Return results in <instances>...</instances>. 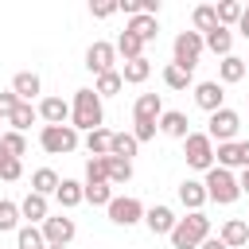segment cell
I'll list each match as a JSON object with an SVG mask.
<instances>
[{
	"mask_svg": "<svg viewBox=\"0 0 249 249\" xmlns=\"http://www.w3.org/2000/svg\"><path fill=\"white\" fill-rule=\"evenodd\" d=\"M206 237H210V218H206L202 210H191V214L179 218L175 230H171V245H175V249H198Z\"/></svg>",
	"mask_w": 249,
	"mask_h": 249,
	"instance_id": "obj_1",
	"label": "cell"
},
{
	"mask_svg": "<svg viewBox=\"0 0 249 249\" xmlns=\"http://www.w3.org/2000/svg\"><path fill=\"white\" fill-rule=\"evenodd\" d=\"M74 128H86V132H93V128H101V121H105V113H101V97H97V89H78L74 93Z\"/></svg>",
	"mask_w": 249,
	"mask_h": 249,
	"instance_id": "obj_2",
	"label": "cell"
},
{
	"mask_svg": "<svg viewBox=\"0 0 249 249\" xmlns=\"http://www.w3.org/2000/svg\"><path fill=\"white\" fill-rule=\"evenodd\" d=\"M202 47H206V43H202V35H198V31H179V35H175V66H179V70H187V74H195Z\"/></svg>",
	"mask_w": 249,
	"mask_h": 249,
	"instance_id": "obj_3",
	"label": "cell"
},
{
	"mask_svg": "<svg viewBox=\"0 0 249 249\" xmlns=\"http://www.w3.org/2000/svg\"><path fill=\"white\" fill-rule=\"evenodd\" d=\"M39 144H43L51 156L74 152V148H78V128H74V124H43V136H39Z\"/></svg>",
	"mask_w": 249,
	"mask_h": 249,
	"instance_id": "obj_4",
	"label": "cell"
},
{
	"mask_svg": "<svg viewBox=\"0 0 249 249\" xmlns=\"http://www.w3.org/2000/svg\"><path fill=\"white\" fill-rule=\"evenodd\" d=\"M183 156H187L191 167L210 171V167H214V140H210L206 132H191V136L183 140Z\"/></svg>",
	"mask_w": 249,
	"mask_h": 249,
	"instance_id": "obj_5",
	"label": "cell"
},
{
	"mask_svg": "<svg viewBox=\"0 0 249 249\" xmlns=\"http://www.w3.org/2000/svg\"><path fill=\"white\" fill-rule=\"evenodd\" d=\"M206 195L226 206V202H233V198L241 195V187H237V179H233L226 167H210V171H206Z\"/></svg>",
	"mask_w": 249,
	"mask_h": 249,
	"instance_id": "obj_6",
	"label": "cell"
},
{
	"mask_svg": "<svg viewBox=\"0 0 249 249\" xmlns=\"http://www.w3.org/2000/svg\"><path fill=\"white\" fill-rule=\"evenodd\" d=\"M237 128H241V117L233 113V109H218V113H210V140H218V144H233V136H237Z\"/></svg>",
	"mask_w": 249,
	"mask_h": 249,
	"instance_id": "obj_7",
	"label": "cell"
},
{
	"mask_svg": "<svg viewBox=\"0 0 249 249\" xmlns=\"http://www.w3.org/2000/svg\"><path fill=\"white\" fill-rule=\"evenodd\" d=\"M113 58H117V47H113V43H93V47L86 51V66H89L97 78L113 70Z\"/></svg>",
	"mask_w": 249,
	"mask_h": 249,
	"instance_id": "obj_8",
	"label": "cell"
},
{
	"mask_svg": "<svg viewBox=\"0 0 249 249\" xmlns=\"http://www.w3.org/2000/svg\"><path fill=\"white\" fill-rule=\"evenodd\" d=\"M109 218H113L117 226H136V222L144 218V206H140L136 198H113V202H109Z\"/></svg>",
	"mask_w": 249,
	"mask_h": 249,
	"instance_id": "obj_9",
	"label": "cell"
},
{
	"mask_svg": "<svg viewBox=\"0 0 249 249\" xmlns=\"http://www.w3.org/2000/svg\"><path fill=\"white\" fill-rule=\"evenodd\" d=\"M43 237H47V245H66L70 237H74V222L70 218H47L43 222Z\"/></svg>",
	"mask_w": 249,
	"mask_h": 249,
	"instance_id": "obj_10",
	"label": "cell"
},
{
	"mask_svg": "<svg viewBox=\"0 0 249 249\" xmlns=\"http://www.w3.org/2000/svg\"><path fill=\"white\" fill-rule=\"evenodd\" d=\"M222 86L218 82H198L195 86V101H198V109H206V113H218L222 109Z\"/></svg>",
	"mask_w": 249,
	"mask_h": 249,
	"instance_id": "obj_11",
	"label": "cell"
},
{
	"mask_svg": "<svg viewBox=\"0 0 249 249\" xmlns=\"http://www.w3.org/2000/svg\"><path fill=\"white\" fill-rule=\"evenodd\" d=\"M124 31H128V35H136L140 43H152V39L160 35V27H156V16H144V12H140V16H132Z\"/></svg>",
	"mask_w": 249,
	"mask_h": 249,
	"instance_id": "obj_12",
	"label": "cell"
},
{
	"mask_svg": "<svg viewBox=\"0 0 249 249\" xmlns=\"http://www.w3.org/2000/svg\"><path fill=\"white\" fill-rule=\"evenodd\" d=\"M144 222H148V230H152V233H171L179 218H175L167 206H152V210L144 214Z\"/></svg>",
	"mask_w": 249,
	"mask_h": 249,
	"instance_id": "obj_13",
	"label": "cell"
},
{
	"mask_svg": "<svg viewBox=\"0 0 249 249\" xmlns=\"http://www.w3.org/2000/svg\"><path fill=\"white\" fill-rule=\"evenodd\" d=\"M132 117H136V121H156V117H163L160 93H140V97H136V109H132Z\"/></svg>",
	"mask_w": 249,
	"mask_h": 249,
	"instance_id": "obj_14",
	"label": "cell"
},
{
	"mask_svg": "<svg viewBox=\"0 0 249 249\" xmlns=\"http://www.w3.org/2000/svg\"><path fill=\"white\" fill-rule=\"evenodd\" d=\"M206 198H210V195H206V183H195V179H187V183L179 187V202H183L187 210H198Z\"/></svg>",
	"mask_w": 249,
	"mask_h": 249,
	"instance_id": "obj_15",
	"label": "cell"
},
{
	"mask_svg": "<svg viewBox=\"0 0 249 249\" xmlns=\"http://www.w3.org/2000/svg\"><path fill=\"white\" fill-rule=\"evenodd\" d=\"M202 43H206L214 54H222V58H226V54H230V47H233V35H230V27H222V23H218L214 31H206V35H202Z\"/></svg>",
	"mask_w": 249,
	"mask_h": 249,
	"instance_id": "obj_16",
	"label": "cell"
},
{
	"mask_svg": "<svg viewBox=\"0 0 249 249\" xmlns=\"http://www.w3.org/2000/svg\"><path fill=\"white\" fill-rule=\"evenodd\" d=\"M12 93H16L19 101H31V97L39 93V74H31V70L16 74V78H12Z\"/></svg>",
	"mask_w": 249,
	"mask_h": 249,
	"instance_id": "obj_17",
	"label": "cell"
},
{
	"mask_svg": "<svg viewBox=\"0 0 249 249\" xmlns=\"http://www.w3.org/2000/svg\"><path fill=\"white\" fill-rule=\"evenodd\" d=\"M39 113H43V121H47V124H62V121H66L74 109H70L62 97H47V101L39 105Z\"/></svg>",
	"mask_w": 249,
	"mask_h": 249,
	"instance_id": "obj_18",
	"label": "cell"
},
{
	"mask_svg": "<svg viewBox=\"0 0 249 249\" xmlns=\"http://www.w3.org/2000/svg\"><path fill=\"white\" fill-rule=\"evenodd\" d=\"M222 241H226L230 249H241V245L249 241V226H245L241 218H230V222L222 226Z\"/></svg>",
	"mask_w": 249,
	"mask_h": 249,
	"instance_id": "obj_19",
	"label": "cell"
},
{
	"mask_svg": "<svg viewBox=\"0 0 249 249\" xmlns=\"http://www.w3.org/2000/svg\"><path fill=\"white\" fill-rule=\"evenodd\" d=\"M187 124H191V121H187L179 109H171V113H163V117H160V128H163L167 136H179V140H187V136H191V132H187Z\"/></svg>",
	"mask_w": 249,
	"mask_h": 249,
	"instance_id": "obj_20",
	"label": "cell"
},
{
	"mask_svg": "<svg viewBox=\"0 0 249 249\" xmlns=\"http://www.w3.org/2000/svg\"><path fill=\"white\" fill-rule=\"evenodd\" d=\"M31 191H35V195H43V198H47V195H54V191H58V175H54L51 167H39V171L31 175Z\"/></svg>",
	"mask_w": 249,
	"mask_h": 249,
	"instance_id": "obj_21",
	"label": "cell"
},
{
	"mask_svg": "<svg viewBox=\"0 0 249 249\" xmlns=\"http://www.w3.org/2000/svg\"><path fill=\"white\" fill-rule=\"evenodd\" d=\"M19 214H23V218H31V222H47V198L31 191V195L19 202Z\"/></svg>",
	"mask_w": 249,
	"mask_h": 249,
	"instance_id": "obj_22",
	"label": "cell"
},
{
	"mask_svg": "<svg viewBox=\"0 0 249 249\" xmlns=\"http://www.w3.org/2000/svg\"><path fill=\"white\" fill-rule=\"evenodd\" d=\"M86 148H89V156H109V148H113V132H109V128H93V132L86 136Z\"/></svg>",
	"mask_w": 249,
	"mask_h": 249,
	"instance_id": "obj_23",
	"label": "cell"
},
{
	"mask_svg": "<svg viewBox=\"0 0 249 249\" xmlns=\"http://www.w3.org/2000/svg\"><path fill=\"white\" fill-rule=\"evenodd\" d=\"M54 195H58V202H62V206H78V202L86 198V187H82V183H74V179H62Z\"/></svg>",
	"mask_w": 249,
	"mask_h": 249,
	"instance_id": "obj_24",
	"label": "cell"
},
{
	"mask_svg": "<svg viewBox=\"0 0 249 249\" xmlns=\"http://www.w3.org/2000/svg\"><path fill=\"white\" fill-rule=\"evenodd\" d=\"M117 54H124V62H132V58H144V43H140L136 35L121 31V39H117Z\"/></svg>",
	"mask_w": 249,
	"mask_h": 249,
	"instance_id": "obj_25",
	"label": "cell"
},
{
	"mask_svg": "<svg viewBox=\"0 0 249 249\" xmlns=\"http://www.w3.org/2000/svg\"><path fill=\"white\" fill-rule=\"evenodd\" d=\"M148 74H152V62H148V58H132V62H124V70H121V78L132 82V86H140Z\"/></svg>",
	"mask_w": 249,
	"mask_h": 249,
	"instance_id": "obj_26",
	"label": "cell"
},
{
	"mask_svg": "<svg viewBox=\"0 0 249 249\" xmlns=\"http://www.w3.org/2000/svg\"><path fill=\"white\" fill-rule=\"evenodd\" d=\"M109 156H117V160L136 156V136H128V132H113V148H109Z\"/></svg>",
	"mask_w": 249,
	"mask_h": 249,
	"instance_id": "obj_27",
	"label": "cell"
},
{
	"mask_svg": "<svg viewBox=\"0 0 249 249\" xmlns=\"http://www.w3.org/2000/svg\"><path fill=\"white\" fill-rule=\"evenodd\" d=\"M105 167H109V183H128V179H132V163H128V160L105 156Z\"/></svg>",
	"mask_w": 249,
	"mask_h": 249,
	"instance_id": "obj_28",
	"label": "cell"
},
{
	"mask_svg": "<svg viewBox=\"0 0 249 249\" xmlns=\"http://www.w3.org/2000/svg\"><path fill=\"white\" fill-rule=\"evenodd\" d=\"M218 163L222 167H245V160H241V144H218Z\"/></svg>",
	"mask_w": 249,
	"mask_h": 249,
	"instance_id": "obj_29",
	"label": "cell"
},
{
	"mask_svg": "<svg viewBox=\"0 0 249 249\" xmlns=\"http://www.w3.org/2000/svg\"><path fill=\"white\" fill-rule=\"evenodd\" d=\"M241 12H245V4H237V0H222V4H218V23L230 27V23L241 19Z\"/></svg>",
	"mask_w": 249,
	"mask_h": 249,
	"instance_id": "obj_30",
	"label": "cell"
},
{
	"mask_svg": "<svg viewBox=\"0 0 249 249\" xmlns=\"http://www.w3.org/2000/svg\"><path fill=\"white\" fill-rule=\"evenodd\" d=\"M195 27H198V31H214V27H218V8L198 4V8H195Z\"/></svg>",
	"mask_w": 249,
	"mask_h": 249,
	"instance_id": "obj_31",
	"label": "cell"
},
{
	"mask_svg": "<svg viewBox=\"0 0 249 249\" xmlns=\"http://www.w3.org/2000/svg\"><path fill=\"white\" fill-rule=\"evenodd\" d=\"M241 78H245V62L233 58V54H226L222 58V82H241Z\"/></svg>",
	"mask_w": 249,
	"mask_h": 249,
	"instance_id": "obj_32",
	"label": "cell"
},
{
	"mask_svg": "<svg viewBox=\"0 0 249 249\" xmlns=\"http://www.w3.org/2000/svg\"><path fill=\"white\" fill-rule=\"evenodd\" d=\"M86 183H109V167H105V156H93L86 163Z\"/></svg>",
	"mask_w": 249,
	"mask_h": 249,
	"instance_id": "obj_33",
	"label": "cell"
},
{
	"mask_svg": "<svg viewBox=\"0 0 249 249\" xmlns=\"http://www.w3.org/2000/svg\"><path fill=\"white\" fill-rule=\"evenodd\" d=\"M86 198L93 206H109L113 202V191H109V183H86Z\"/></svg>",
	"mask_w": 249,
	"mask_h": 249,
	"instance_id": "obj_34",
	"label": "cell"
},
{
	"mask_svg": "<svg viewBox=\"0 0 249 249\" xmlns=\"http://www.w3.org/2000/svg\"><path fill=\"white\" fill-rule=\"evenodd\" d=\"M19 249H47V237H43V230H35V226H23V230H19Z\"/></svg>",
	"mask_w": 249,
	"mask_h": 249,
	"instance_id": "obj_35",
	"label": "cell"
},
{
	"mask_svg": "<svg viewBox=\"0 0 249 249\" xmlns=\"http://www.w3.org/2000/svg\"><path fill=\"white\" fill-rule=\"evenodd\" d=\"M16 222H19V206H16V202H8V198H0V233L16 230Z\"/></svg>",
	"mask_w": 249,
	"mask_h": 249,
	"instance_id": "obj_36",
	"label": "cell"
},
{
	"mask_svg": "<svg viewBox=\"0 0 249 249\" xmlns=\"http://www.w3.org/2000/svg\"><path fill=\"white\" fill-rule=\"evenodd\" d=\"M0 144H4V152H8V156H16V160L27 152V140H23V132H4V136H0Z\"/></svg>",
	"mask_w": 249,
	"mask_h": 249,
	"instance_id": "obj_37",
	"label": "cell"
},
{
	"mask_svg": "<svg viewBox=\"0 0 249 249\" xmlns=\"http://www.w3.org/2000/svg\"><path fill=\"white\" fill-rule=\"evenodd\" d=\"M31 121H35V109H31V101H19V109L12 113V124H16V132L31 128Z\"/></svg>",
	"mask_w": 249,
	"mask_h": 249,
	"instance_id": "obj_38",
	"label": "cell"
},
{
	"mask_svg": "<svg viewBox=\"0 0 249 249\" xmlns=\"http://www.w3.org/2000/svg\"><path fill=\"white\" fill-rule=\"evenodd\" d=\"M163 82H167L171 89H187V82H191V74H187V70H179V66L171 62V66L163 70Z\"/></svg>",
	"mask_w": 249,
	"mask_h": 249,
	"instance_id": "obj_39",
	"label": "cell"
},
{
	"mask_svg": "<svg viewBox=\"0 0 249 249\" xmlns=\"http://www.w3.org/2000/svg\"><path fill=\"white\" fill-rule=\"evenodd\" d=\"M121 82H124V78H121L117 70L101 74V78H97V97H101V93H117V89H121Z\"/></svg>",
	"mask_w": 249,
	"mask_h": 249,
	"instance_id": "obj_40",
	"label": "cell"
},
{
	"mask_svg": "<svg viewBox=\"0 0 249 249\" xmlns=\"http://www.w3.org/2000/svg\"><path fill=\"white\" fill-rule=\"evenodd\" d=\"M19 175H23V163H19L16 156H8V160L0 163V179H8V183H16Z\"/></svg>",
	"mask_w": 249,
	"mask_h": 249,
	"instance_id": "obj_41",
	"label": "cell"
},
{
	"mask_svg": "<svg viewBox=\"0 0 249 249\" xmlns=\"http://www.w3.org/2000/svg\"><path fill=\"white\" fill-rule=\"evenodd\" d=\"M19 109V97L16 93H0V117H8L12 121V113Z\"/></svg>",
	"mask_w": 249,
	"mask_h": 249,
	"instance_id": "obj_42",
	"label": "cell"
},
{
	"mask_svg": "<svg viewBox=\"0 0 249 249\" xmlns=\"http://www.w3.org/2000/svg\"><path fill=\"white\" fill-rule=\"evenodd\" d=\"M132 136H136V144H140V140H152V136H156V121H136V132H132Z\"/></svg>",
	"mask_w": 249,
	"mask_h": 249,
	"instance_id": "obj_43",
	"label": "cell"
},
{
	"mask_svg": "<svg viewBox=\"0 0 249 249\" xmlns=\"http://www.w3.org/2000/svg\"><path fill=\"white\" fill-rule=\"evenodd\" d=\"M89 12H93L97 19H105V16H113V12H117V4H113V0H101V4H93Z\"/></svg>",
	"mask_w": 249,
	"mask_h": 249,
	"instance_id": "obj_44",
	"label": "cell"
},
{
	"mask_svg": "<svg viewBox=\"0 0 249 249\" xmlns=\"http://www.w3.org/2000/svg\"><path fill=\"white\" fill-rule=\"evenodd\" d=\"M198 249H230V245H226V241H222V237H206V241H202V245H198Z\"/></svg>",
	"mask_w": 249,
	"mask_h": 249,
	"instance_id": "obj_45",
	"label": "cell"
},
{
	"mask_svg": "<svg viewBox=\"0 0 249 249\" xmlns=\"http://www.w3.org/2000/svg\"><path fill=\"white\" fill-rule=\"evenodd\" d=\"M237 31L249 39V4H245V12H241V19H237Z\"/></svg>",
	"mask_w": 249,
	"mask_h": 249,
	"instance_id": "obj_46",
	"label": "cell"
},
{
	"mask_svg": "<svg viewBox=\"0 0 249 249\" xmlns=\"http://www.w3.org/2000/svg\"><path fill=\"white\" fill-rule=\"evenodd\" d=\"M237 187H241V195H249V167L241 171V179H237Z\"/></svg>",
	"mask_w": 249,
	"mask_h": 249,
	"instance_id": "obj_47",
	"label": "cell"
},
{
	"mask_svg": "<svg viewBox=\"0 0 249 249\" xmlns=\"http://www.w3.org/2000/svg\"><path fill=\"white\" fill-rule=\"evenodd\" d=\"M241 160H245V167H249V140L241 144Z\"/></svg>",
	"mask_w": 249,
	"mask_h": 249,
	"instance_id": "obj_48",
	"label": "cell"
},
{
	"mask_svg": "<svg viewBox=\"0 0 249 249\" xmlns=\"http://www.w3.org/2000/svg\"><path fill=\"white\" fill-rule=\"evenodd\" d=\"M4 160H8V152H4V144H0V163H4Z\"/></svg>",
	"mask_w": 249,
	"mask_h": 249,
	"instance_id": "obj_49",
	"label": "cell"
},
{
	"mask_svg": "<svg viewBox=\"0 0 249 249\" xmlns=\"http://www.w3.org/2000/svg\"><path fill=\"white\" fill-rule=\"evenodd\" d=\"M47 249H66V245H47Z\"/></svg>",
	"mask_w": 249,
	"mask_h": 249,
	"instance_id": "obj_50",
	"label": "cell"
}]
</instances>
